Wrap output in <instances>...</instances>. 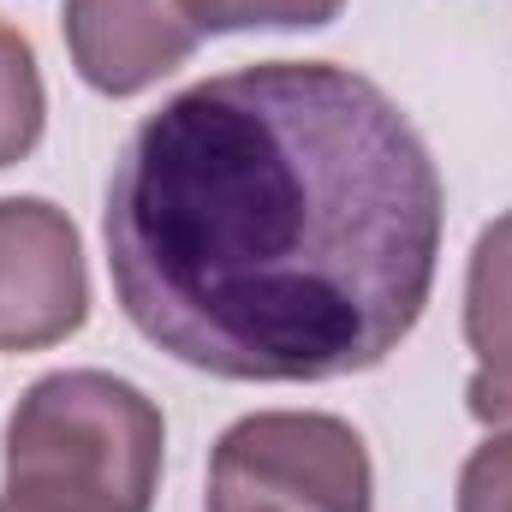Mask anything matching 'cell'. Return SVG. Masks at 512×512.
<instances>
[{
	"mask_svg": "<svg viewBox=\"0 0 512 512\" xmlns=\"http://www.w3.org/2000/svg\"><path fill=\"white\" fill-rule=\"evenodd\" d=\"M441 173L376 78L256 60L126 137L102 239L126 322L221 382H340L399 352L441 256Z\"/></svg>",
	"mask_w": 512,
	"mask_h": 512,
	"instance_id": "obj_1",
	"label": "cell"
},
{
	"mask_svg": "<svg viewBox=\"0 0 512 512\" xmlns=\"http://www.w3.org/2000/svg\"><path fill=\"white\" fill-rule=\"evenodd\" d=\"M167 423L143 387L108 370H54L6 417V483L18 512H149Z\"/></svg>",
	"mask_w": 512,
	"mask_h": 512,
	"instance_id": "obj_2",
	"label": "cell"
},
{
	"mask_svg": "<svg viewBox=\"0 0 512 512\" xmlns=\"http://www.w3.org/2000/svg\"><path fill=\"white\" fill-rule=\"evenodd\" d=\"M203 512H376L370 447L328 411H251L209 453Z\"/></svg>",
	"mask_w": 512,
	"mask_h": 512,
	"instance_id": "obj_3",
	"label": "cell"
},
{
	"mask_svg": "<svg viewBox=\"0 0 512 512\" xmlns=\"http://www.w3.org/2000/svg\"><path fill=\"white\" fill-rule=\"evenodd\" d=\"M90 268L66 209L0 197V352H42L84 328Z\"/></svg>",
	"mask_w": 512,
	"mask_h": 512,
	"instance_id": "obj_4",
	"label": "cell"
},
{
	"mask_svg": "<svg viewBox=\"0 0 512 512\" xmlns=\"http://www.w3.org/2000/svg\"><path fill=\"white\" fill-rule=\"evenodd\" d=\"M60 30L78 78L102 96H137L161 84L203 42L185 0H66Z\"/></svg>",
	"mask_w": 512,
	"mask_h": 512,
	"instance_id": "obj_5",
	"label": "cell"
},
{
	"mask_svg": "<svg viewBox=\"0 0 512 512\" xmlns=\"http://www.w3.org/2000/svg\"><path fill=\"white\" fill-rule=\"evenodd\" d=\"M465 346L477 352V370L512 382V209L495 215L465 268Z\"/></svg>",
	"mask_w": 512,
	"mask_h": 512,
	"instance_id": "obj_6",
	"label": "cell"
},
{
	"mask_svg": "<svg viewBox=\"0 0 512 512\" xmlns=\"http://www.w3.org/2000/svg\"><path fill=\"white\" fill-rule=\"evenodd\" d=\"M465 405L489 429V441L471 447L459 471V512H512V382L477 370L465 382Z\"/></svg>",
	"mask_w": 512,
	"mask_h": 512,
	"instance_id": "obj_7",
	"label": "cell"
},
{
	"mask_svg": "<svg viewBox=\"0 0 512 512\" xmlns=\"http://www.w3.org/2000/svg\"><path fill=\"white\" fill-rule=\"evenodd\" d=\"M42 120H48V96H42L36 48L24 30L0 24V167L24 161L42 143Z\"/></svg>",
	"mask_w": 512,
	"mask_h": 512,
	"instance_id": "obj_8",
	"label": "cell"
},
{
	"mask_svg": "<svg viewBox=\"0 0 512 512\" xmlns=\"http://www.w3.org/2000/svg\"><path fill=\"white\" fill-rule=\"evenodd\" d=\"M346 0H185L191 24L203 36L215 30H316L340 18Z\"/></svg>",
	"mask_w": 512,
	"mask_h": 512,
	"instance_id": "obj_9",
	"label": "cell"
},
{
	"mask_svg": "<svg viewBox=\"0 0 512 512\" xmlns=\"http://www.w3.org/2000/svg\"><path fill=\"white\" fill-rule=\"evenodd\" d=\"M0 512H18V507H6V501H0Z\"/></svg>",
	"mask_w": 512,
	"mask_h": 512,
	"instance_id": "obj_10",
	"label": "cell"
}]
</instances>
